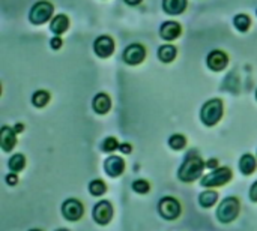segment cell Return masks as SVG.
<instances>
[{
  "instance_id": "obj_8",
  "label": "cell",
  "mask_w": 257,
  "mask_h": 231,
  "mask_svg": "<svg viewBox=\"0 0 257 231\" xmlns=\"http://www.w3.org/2000/svg\"><path fill=\"white\" fill-rule=\"evenodd\" d=\"M94 219L96 221V224L100 225H107L112 218H113V207L108 201L102 200L100 201L95 207H94V213H92Z\"/></svg>"
},
{
  "instance_id": "obj_18",
  "label": "cell",
  "mask_w": 257,
  "mask_h": 231,
  "mask_svg": "<svg viewBox=\"0 0 257 231\" xmlns=\"http://www.w3.org/2000/svg\"><path fill=\"white\" fill-rule=\"evenodd\" d=\"M256 167H257V164H256V159L252 158V155H244L242 158H240V161H239V170H240V173L244 174V176H250V174H252L254 171H256Z\"/></svg>"
},
{
  "instance_id": "obj_17",
  "label": "cell",
  "mask_w": 257,
  "mask_h": 231,
  "mask_svg": "<svg viewBox=\"0 0 257 231\" xmlns=\"http://www.w3.org/2000/svg\"><path fill=\"white\" fill-rule=\"evenodd\" d=\"M68 27H70V20H68V17L64 15V14L56 15V17L52 20V24H50V30H52L54 35H58V36H60L62 33H65V32L68 30Z\"/></svg>"
},
{
  "instance_id": "obj_9",
  "label": "cell",
  "mask_w": 257,
  "mask_h": 231,
  "mask_svg": "<svg viewBox=\"0 0 257 231\" xmlns=\"http://www.w3.org/2000/svg\"><path fill=\"white\" fill-rule=\"evenodd\" d=\"M84 213L83 204L78 200H66L62 204V215L68 219V221H78Z\"/></svg>"
},
{
  "instance_id": "obj_19",
  "label": "cell",
  "mask_w": 257,
  "mask_h": 231,
  "mask_svg": "<svg viewBox=\"0 0 257 231\" xmlns=\"http://www.w3.org/2000/svg\"><path fill=\"white\" fill-rule=\"evenodd\" d=\"M176 48L173 47V45H170V44H167V45H161L160 47V50H158V57H160V60L161 62H164V63H170V62H173L174 60V57H176Z\"/></svg>"
},
{
  "instance_id": "obj_31",
  "label": "cell",
  "mask_w": 257,
  "mask_h": 231,
  "mask_svg": "<svg viewBox=\"0 0 257 231\" xmlns=\"http://www.w3.org/2000/svg\"><path fill=\"white\" fill-rule=\"evenodd\" d=\"M120 152L122 153H125V155H128V153H131V150H132V147L130 146V144H120Z\"/></svg>"
},
{
  "instance_id": "obj_21",
  "label": "cell",
  "mask_w": 257,
  "mask_h": 231,
  "mask_svg": "<svg viewBox=\"0 0 257 231\" xmlns=\"http://www.w3.org/2000/svg\"><path fill=\"white\" fill-rule=\"evenodd\" d=\"M48 102H50V93L46 92V90H38V92H35L34 96H32V104H34L35 107H38V108L46 107Z\"/></svg>"
},
{
  "instance_id": "obj_26",
  "label": "cell",
  "mask_w": 257,
  "mask_h": 231,
  "mask_svg": "<svg viewBox=\"0 0 257 231\" xmlns=\"http://www.w3.org/2000/svg\"><path fill=\"white\" fill-rule=\"evenodd\" d=\"M120 147V144L118 143V140L114 138V137H107L106 140H104V143H102V150L104 152H113V150H116V149H119Z\"/></svg>"
},
{
  "instance_id": "obj_4",
  "label": "cell",
  "mask_w": 257,
  "mask_h": 231,
  "mask_svg": "<svg viewBox=\"0 0 257 231\" xmlns=\"http://www.w3.org/2000/svg\"><path fill=\"white\" fill-rule=\"evenodd\" d=\"M53 11H54V8H53V5L50 2L41 0V2H38V3H35L32 6V9L29 12V20H30L32 24H38V26L44 24L52 18Z\"/></svg>"
},
{
  "instance_id": "obj_28",
  "label": "cell",
  "mask_w": 257,
  "mask_h": 231,
  "mask_svg": "<svg viewBox=\"0 0 257 231\" xmlns=\"http://www.w3.org/2000/svg\"><path fill=\"white\" fill-rule=\"evenodd\" d=\"M62 44H64V42H62L60 36H54V38L50 41V45H52V48H53V50H59V48L62 47Z\"/></svg>"
},
{
  "instance_id": "obj_25",
  "label": "cell",
  "mask_w": 257,
  "mask_h": 231,
  "mask_svg": "<svg viewBox=\"0 0 257 231\" xmlns=\"http://www.w3.org/2000/svg\"><path fill=\"white\" fill-rule=\"evenodd\" d=\"M185 144H186V140H185V137L180 135V134H174V135H172V137L168 138V146H170L172 149H174V150L184 149Z\"/></svg>"
},
{
  "instance_id": "obj_2",
  "label": "cell",
  "mask_w": 257,
  "mask_h": 231,
  "mask_svg": "<svg viewBox=\"0 0 257 231\" xmlns=\"http://www.w3.org/2000/svg\"><path fill=\"white\" fill-rule=\"evenodd\" d=\"M239 210H240L239 200L236 197H227L220 204V207L216 210V218L222 224H230V222H233L238 218Z\"/></svg>"
},
{
  "instance_id": "obj_11",
  "label": "cell",
  "mask_w": 257,
  "mask_h": 231,
  "mask_svg": "<svg viewBox=\"0 0 257 231\" xmlns=\"http://www.w3.org/2000/svg\"><path fill=\"white\" fill-rule=\"evenodd\" d=\"M227 62H228V57L224 51L221 50H214L208 54V59H206V63H208V68L212 69V71H222L226 66H227Z\"/></svg>"
},
{
  "instance_id": "obj_35",
  "label": "cell",
  "mask_w": 257,
  "mask_h": 231,
  "mask_svg": "<svg viewBox=\"0 0 257 231\" xmlns=\"http://www.w3.org/2000/svg\"><path fill=\"white\" fill-rule=\"evenodd\" d=\"M56 231H70V230H66V228H59V230H56Z\"/></svg>"
},
{
  "instance_id": "obj_24",
  "label": "cell",
  "mask_w": 257,
  "mask_h": 231,
  "mask_svg": "<svg viewBox=\"0 0 257 231\" xmlns=\"http://www.w3.org/2000/svg\"><path fill=\"white\" fill-rule=\"evenodd\" d=\"M24 165H26V158H24L23 155H20V153L14 155V156L10 159V168H11L14 173L22 171V170L24 168Z\"/></svg>"
},
{
  "instance_id": "obj_1",
  "label": "cell",
  "mask_w": 257,
  "mask_h": 231,
  "mask_svg": "<svg viewBox=\"0 0 257 231\" xmlns=\"http://www.w3.org/2000/svg\"><path fill=\"white\" fill-rule=\"evenodd\" d=\"M203 168H204V162L202 161V158L194 153V152H190L184 161V164L180 165L179 171H178V177L182 180V182H194L197 180L202 173H203Z\"/></svg>"
},
{
  "instance_id": "obj_27",
  "label": "cell",
  "mask_w": 257,
  "mask_h": 231,
  "mask_svg": "<svg viewBox=\"0 0 257 231\" xmlns=\"http://www.w3.org/2000/svg\"><path fill=\"white\" fill-rule=\"evenodd\" d=\"M132 189L138 194H146L149 192V183L146 180H136L132 183Z\"/></svg>"
},
{
  "instance_id": "obj_33",
  "label": "cell",
  "mask_w": 257,
  "mask_h": 231,
  "mask_svg": "<svg viewBox=\"0 0 257 231\" xmlns=\"http://www.w3.org/2000/svg\"><path fill=\"white\" fill-rule=\"evenodd\" d=\"M218 165V161L216 159H209L208 162H206V167H209V168H215Z\"/></svg>"
},
{
  "instance_id": "obj_29",
  "label": "cell",
  "mask_w": 257,
  "mask_h": 231,
  "mask_svg": "<svg viewBox=\"0 0 257 231\" xmlns=\"http://www.w3.org/2000/svg\"><path fill=\"white\" fill-rule=\"evenodd\" d=\"M17 182H18V177H17V174L11 173V174H8V176H6V183H8L10 186H14V185H17Z\"/></svg>"
},
{
  "instance_id": "obj_14",
  "label": "cell",
  "mask_w": 257,
  "mask_h": 231,
  "mask_svg": "<svg viewBox=\"0 0 257 231\" xmlns=\"http://www.w3.org/2000/svg\"><path fill=\"white\" fill-rule=\"evenodd\" d=\"M17 144V137L16 131L10 126H4L0 131V147L4 149V152H11Z\"/></svg>"
},
{
  "instance_id": "obj_23",
  "label": "cell",
  "mask_w": 257,
  "mask_h": 231,
  "mask_svg": "<svg viewBox=\"0 0 257 231\" xmlns=\"http://www.w3.org/2000/svg\"><path fill=\"white\" fill-rule=\"evenodd\" d=\"M89 192L94 195V197H101L107 192V186L102 180L96 179V180H92L89 183Z\"/></svg>"
},
{
  "instance_id": "obj_3",
  "label": "cell",
  "mask_w": 257,
  "mask_h": 231,
  "mask_svg": "<svg viewBox=\"0 0 257 231\" xmlns=\"http://www.w3.org/2000/svg\"><path fill=\"white\" fill-rule=\"evenodd\" d=\"M222 116V102L220 99H210L202 107L200 119L206 126H214Z\"/></svg>"
},
{
  "instance_id": "obj_10",
  "label": "cell",
  "mask_w": 257,
  "mask_h": 231,
  "mask_svg": "<svg viewBox=\"0 0 257 231\" xmlns=\"http://www.w3.org/2000/svg\"><path fill=\"white\" fill-rule=\"evenodd\" d=\"M94 50L96 56H100L101 59H107L114 51V41L110 36H100L94 44Z\"/></svg>"
},
{
  "instance_id": "obj_36",
  "label": "cell",
  "mask_w": 257,
  "mask_h": 231,
  "mask_svg": "<svg viewBox=\"0 0 257 231\" xmlns=\"http://www.w3.org/2000/svg\"><path fill=\"white\" fill-rule=\"evenodd\" d=\"M29 231H41V230H36V228H35V230H29Z\"/></svg>"
},
{
  "instance_id": "obj_5",
  "label": "cell",
  "mask_w": 257,
  "mask_h": 231,
  "mask_svg": "<svg viewBox=\"0 0 257 231\" xmlns=\"http://www.w3.org/2000/svg\"><path fill=\"white\" fill-rule=\"evenodd\" d=\"M230 180H232V171H230V168L222 167V168H216L212 173L203 176L202 180H200V183L204 188H215V186H222V185H226Z\"/></svg>"
},
{
  "instance_id": "obj_37",
  "label": "cell",
  "mask_w": 257,
  "mask_h": 231,
  "mask_svg": "<svg viewBox=\"0 0 257 231\" xmlns=\"http://www.w3.org/2000/svg\"><path fill=\"white\" fill-rule=\"evenodd\" d=\"M256 99H257V92H256Z\"/></svg>"
},
{
  "instance_id": "obj_32",
  "label": "cell",
  "mask_w": 257,
  "mask_h": 231,
  "mask_svg": "<svg viewBox=\"0 0 257 231\" xmlns=\"http://www.w3.org/2000/svg\"><path fill=\"white\" fill-rule=\"evenodd\" d=\"M124 2L126 5H130V6H137V5H140L143 2V0H124Z\"/></svg>"
},
{
  "instance_id": "obj_13",
  "label": "cell",
  "mask_w": 257,
  "mask_h": 231,
  "mask_svg": "<svg viewBox=\"0 0 257 231\" xmlns=\"http://www.w3.org/2000/svg\"><path fill=\"white\" fill-rule=\"evenodd\" d=\"M104 170L110 177H119L125 170V161L120 156H110L104 164Z\"/></svg>"
},
{
  "instance_id": "obj_30",
  "label": "cell",
  "mask_w": 257,
  "mask_h": 231,
  "mask_svg": "<svg viewBox=\"0 0 257 231\" xmlns=\"http://www.w3.org/2000/svg\"><path fill=\"white\" fill-rule=\"evenodd\" d=\"M250 198H251V201H256L257 203V182L252 183V186L250 189Z\"/></svg>"
},
{
  "instance_id": "obj_16",
  "label": "cell",
  "mask_w": 257,
  "mask_h": 231,
  "mask_svg": "<svg viewBox=\"0 0 257 231\" xmlns=\"http://www.w3.org/2000/svg\"><path fill=\"white\" fill-rule=\"evenodd\" d=\"M162 8L170 15H179L186 8V0H162Z\"/></svg>"
},
{
  "instance_id": "obj_15",
  "label": "cell",
  "mask_w": 257,
  "mask_h": 231,
  "mask_svg": "<svg viewBox=\"0 0 257 231\" xmlns=\"http://www.w3.org/2000/svg\"><path fill=\"white\" fill-rule=\"evenodd\" d=\"M92 107H94V111H95V113H98V114H106V113H108V110L112 108V99H110L108 95H106V93H98V95L94 98Z\"/></svg>"
},
{
  "instance_id": "obj_7",
  "label": "cell",
  "mask_w": 257,
  "mask_h": 231,
  "mask_svg": "<svg viewBox=\"0 0 257 231\" xmlns=\"http://www.w3.org/2000/svg\"><path fill=\"white\" fill-rule=\"evenodd\" d=\"M124 62L128 63V65H140L144 57H146V50L143 45L140 44H132V45H128L124 51Z\"/></svg>"
},
{
  "instance_id": "obj_22",
  "label": "cell",
  "mask_w": 257,
  "mask_h": 231,
  "mask_svg": "<svg viewBox=\"0 0 257 231\" xmlns=\"http://www.w3.org/2000/svg\"><path fill=\"white\" fill-rule=\"evenodd\" d=\"M233 24H234V27H236L239 32H246V30L250 29V26H251V20H250V17L245 15V14H238V15L233 18Z\"/></svg>"
},
{
  "instance_id": "obj_34",
  "label": "cell",
  "mask_w": 257,
  "mask_h": 231,
  "mask_svg": "<svg viewBox=\"0 0 257 231\" xmlns=\"http://www.w3.org/2000/svg\"><path fill=\"white\" fill-rule=\"evenodd\" d=\"M14 131H16V132H23V131H24V125H23V123H17V125L14 126Z\"/></svg>"
},
{
  "instance_id": "obj_20",
  "label": "cell",
  "mask_w": 257,
  "mask_h": 231,
  "mask_svg": "<svg viewBox=\"0 0 257 231\" xmlns=\"http://www.w3.org/2000/svg\"><path fill=\"white\" fill-rule=\"evenodd\" d=\"M216 200H218V194H216L215 191H204V192H202L200 197H198V203H200V206L204 207V209L212 207V206L216 203Z\"/></svg>"
},
{
  "instance_id": "obj_6",
  "label": "cell",
  "mask_w": 257,
  "mask_h": 231,
  "mask_svg": "<svg viewBox=\"0 0 257 231\" xmlns=\"http://www.w3.org/2000/svg\"><path fill=\"white\" fill-rule=\"evenodd\" d=\"M158 212L164 219L173 221V219L179 218V215H180V204L173 197H164V198L160 200Z\"/></svg>"
},
{
  "instance_id": "obj_12",
  "label": "cell",
  "mask_w": 257,
  "mask_h": 231,
  "mask_svg": "<svg viewBox=\"0 0 257 231\" xmlns=\"http://www.w3.org/2000/svg\"><path fill=\"white\" fill-rule=\"evenodd\" d=\"M182 27L176 21H166L160 27V35L164 41H174L180 36Z\"/></svg>"
}]
</instances>
